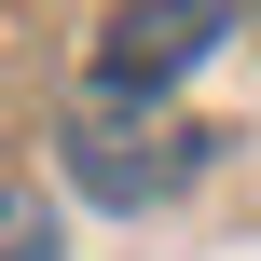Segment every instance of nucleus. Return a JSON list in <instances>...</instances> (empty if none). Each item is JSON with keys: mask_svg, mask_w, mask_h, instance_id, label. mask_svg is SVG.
<instances>
[{"mask_svg": "<svg viewBox=\"0 0 261 261\" xmlns=\"http://www.w3.org/2000/svg\"><path fill=\"white\" fill-rule=\"evenodd\" d=\"M69 179H83L96 206H151V193L193 179V138H165V124L110 110V96H83V110H69Z\"/></svg>", "mask_w": 261, "mask_h": 261, "instance_id": "f03ea898", "label": "nucleus"}, {"mask_svg": "<svg viewBox=\"0 0 261 261\" xmlns=\"http://www.w3.org/2000/svg\"><path fill=\"white\" fill-rule=\"evenodd\" d=\"M220 28H234V0H124V14L96 28V83H110V96H165L179 69L220 55Z\"/></svg>", "mask_w": 261, "mask_h": 261, "instance_id": "f257e3e1", "label": "nucleus"}, {"mask_svg": "<svg viewBox=\"0 0 261 261\" xmlns=\"http://www.w3.org/2000/svg\"><path fill=\"white\" fill-rule=\"evenodd\" d=\"M0 261H55V206L0 179Z\"/></svg>", "mask_w": 261, "mask_h": 261, "instance_id": "7ed1b4c3", "label": "nucleus"}]
</instances>
